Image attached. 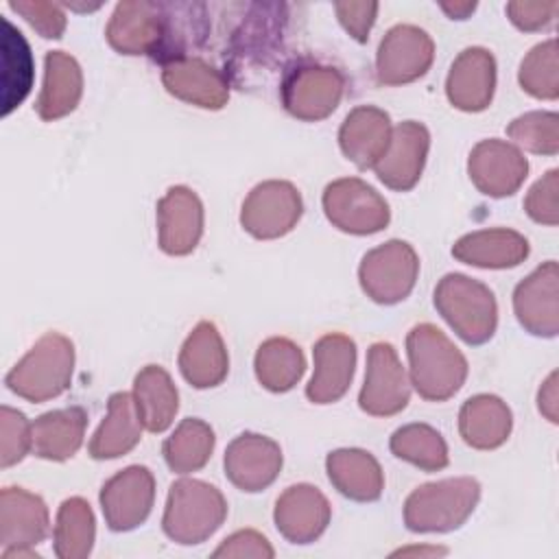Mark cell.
<instances>
[{
    "instance_id": "cell-14",
    "label": "cell",
    "mask_w": 559,
    "mask_h": 559,
    "mask_svg": "<svg viewBox=\"0 0 559 559\" xmlns=\"http://www.w3.org/2000/svg\"><path fill=\"white\" fill-rule=\"evenodd\" d=\"M100 509L111 531L124 533L140 526L155 500V478L144 465H129L114 474L100 489Z\"/></svg>"
},
{
    "instance_id": "cell-30",
    "label": "cell",
    "mask_w": 559,
    "mask_h": 559,
    "mask_svg": "<svg viewBox=\"0 0 559 559\" xmlns=\"http://www.w3.org/2000/svg\"><path fill=\"white\" fill-rule=\"evenodd\" d=\"M142 428L133 395L124 391L109 395L107 417L100 421L87 445L90 456L105 461L131 452L142 439Z\"/></svg>"
},
{
    "instance_id": "cell-34",
    "label": "cell",
    "mask_w": 559,
    "mask_h": 559,
    "mask_svg": "<svg viewBox=\"0 0 559 559\" xmlns=\"http://www.w3.org/2000/svg\"><path fill=\"white\" fill-rule=\"evenodd\" d=\"M214 430L199 417H186L162 445L166 465L177 474L201 469L214 450Z\"/></svg>"
},
{
    "instance_id": "cell-40",
    "label": "cell",
    "mask_w": 559,
    "mask_h": 559,
    "mask_svg": "<svg viewBox=\"0 0 559 559\" xmlns=\"http://www.w3.org/2000/svg\"><path fill=\"white\" fill-rule=\"evenodd\" d=\"M33 445L31 421L17 408L2 406L0 408V465L11 467L20 463Z\"/></svg>"
},
{
    "instance_id": "cell-25",
    "label": "cell",
    "mask_w": 559,
    "mask_h": 559,
    "mask_svg": "<svg viewBox=\"0 0 559 559\" xmlns=\"http://www.w3.org/2000/svg\"><path fill=\"white\" fill-rule=\"evenodd\" d=\"M179 371L194 389L218 386L229 371V356L218 328L201 321L188 334L179 349Z\"/></svg>"
},
{
    "instance_id": "cell-6",
    "label": "cell",
    "mask_w": 559,
    "mask_h": 559,
    "mask_svg": "<svg viewBox=\"0 0 559 559\" xmlns=\"http://www.w3.org/2000/svg\"><path fill=\"white\" fill-rule=\"evenodd\" d=\"M419 273V258L406 240H386L369 249L358 266L362 293L382 306H393L411 295Z\"/></svg>"
},
{
    "instance_id": "cell-21",
    "label": "cell",
    "mask_w": 559,
    "mask_h": 559,
    "mask_svg": "<svg viewBox=\"0 0 559 559\" xmlns=\"http://www.w3.org/2000/svg\"><path fill=\"white\" fill-rule=\"evenodd\" d=\"M314 371L306 384V397L312 404L338 402L354 378L356 343L341 332L321 336L312 347Z\"/></svg>"
},
{
    "instance_id": "cell-4",
    "label": "cell",
    "mask_w": 559,
    "mask_h": 559,
    "mask_svg": "<svg viewBox=\"0 0 559 559\" xmlns=\"http://www.w3.org/2000/svg\"><path fill=\"white\" fill-rule=\"evenodd\" d=\"M227 518L225 496L199 478H179L170 485L162 528L168 539L192 546L212 537Z\"/></svg>"
},
{
    "instance_id": "cell-15",
    "label": "cell",
    "mask_w": 559,
    "mask_h": 559,
    "mask_svg": "<svg viewBox=\"0 0 559 559\" xmlns=\"http://www.w3.org/2000/svg\"><path fill=\"white\" fill-rule=\"evenodd\" d=\"M467 175L478 192L502 199L520 190L528 175V162L522 151L498 138L480 140L467 159Z\"/></svg>"
},
{
    "instance_id": "cell-42",
    "label": "cell",
    "mask_w": 559,
    "mask_h": 559,
    "mask_svg": "<svg viewBox=\"0 0 559 559\" xmlns=\"http://www.w3.org/2000/svg\"><path fill=\"white\" fill-rule=\"evenodd\" d=\"M11 11L20 13L41 37L59 39L66 31V15L59 4L55 2H39V0H11Z\"/></svg>"
},
{
    "instance_id": "cell-7",
    "label": "cell",
    "mask_w": 559,
    "mask_h": 559,
    "mask_svg": "<svg viewBox=\"0 0 559 559\" xmlns=\"http://www.w3.org/2000/svg\"><path fill=\"white\" fill-rule=\"evenodd\" d=\"M321 203L328 221L345 234L369 236L384 229L391 221L384 197L358 177H343L328 183Z\"/></svg>"
},
{
    "instance_id": "cell-24",
    "label": "cell",
    "mask_w": 559,
    "mask_h": 559,
    "mask_svg": "<svg viewBox=\"0 0 559 559\" xmlns=\"http://www.w3.org/2000/svg\"><path fill=\"white\" fill-rule=\"evenodd\" d=\"M391 118L384 109L358 105L345 116L338 129V146L360 170H373L391 142Z\"/></svg>"
},
{
    "instance_id": "cell-26",
    "label": "cell",
    "mask_w": 559,
    "mask_h": 559,
    "mask_svg": "<svg viewBox=\"0 0 559 559\" xmlns=\"http://www.w3.org/2000/svg\"><path fill=\"white\" fill-rule=\"evenodd\" d=\"M528 240L507 227L478 229L461 236L452 245V255L478 269H513L528 258Z\"/></svg>"
},
{
    "instance_id": "cell-28",
    "label": "cell",
    "mask_w": 559,
    "mask_h": 559,
    "mask_svg": "<svg viewBox=\"0 0 559 559\" xmlns=\"http://www.w3.org/2000/svg\"><path fill=\"white\" fill-rule=\"evenodd\" d=\"M325 472L338 493L356 502H373L382 496L384 474L376 456L360 448H341L328 454Z\"/></svg>"
},
{
    "instance_id": "cell-44",
    "label": "cell",
    "mask_w": 559,
    "mask_h": 559,
    "mask_svg": "<svg viewBox=\"0 0 559 559\" xmlns=\"http://www.w3.org/2000/svg\"><path fill=\"white\" fill-rule=\"evenodd\" d=\"M559 11V2H524V0H513L507 4V15L518 26L520 31L533 33L546 28L552 20L555 13Z\"/></svg>"
},
{
    "instance_id": "cell-16",
    "label": "cell",
    "mask_w": 559,
    "mask_h": 559,
    "mask_svg": "<svg viewBox=\"0 0 559 559\" xmlns=\"http://www.w3.org/2000/svg\"><path fill=\"white\" fill-rule=\"evenodd\" d=\"M513 312L533 334L552 338L559 332V266L555 260L539 264L513 290Z\"/></svg>"
},
{
    "instance_id": "cell-41",
    "label": "cell",
    "mask_w": 559,
    "mask_h": 559,
    "mask_svg": "<svg viewBox=\"0 0 559 559\" xmlns=\"http://www.w3.org/2000/svg\"><path fill=\"white\" fill-rule=\"evenodd\" d=\"M557 194H559V170L552 168L531 186L524 199L526 214L539 225L555 227L559 223Z\"/></svg>"
},
{
    "instance_id": "cell-37",
    "label": "cell",
    "mask_w": 559,
    "mask_h": 559,
    "mask_svg": "<svg viewBox=\"0 0 559 559\" xmlns=\"http://www.w3.org/2000/svg\"><path fill=\"white\" fill-rule=\"evenodd\" d=\"M391 452L424 469V472H439L448 465V443L439 430L428 424H406L391 435L389 441Z\"/></svg>"
},
{
    "instance_id": "cell-13",
    "label": "cell",
    "mask_w": 559,
    "mask_h": 559,
    "mask_svg": "<svg viewBox=\"0 0 559 559\" xmlns=\"http://www.w3.org/2000/svg\"><path fill=\"white\" fill-rule=\"evenodd\" d=\"M435 59L432 37L415 24L386 31L376 55V76L382 85H404L424 76Z\"/></svg>"
},
{
    "instance_id": "cell-1",
    "label": "cell",
    "mask_w": 559,
    "mask_h": 559,
    "mask_svg": "<svg viewBox=\"0 0 559 559\" xmlns=\"http://www.w3.org/2000/svg\"><path fill=\"white\" fill-rule=\"evenodd\" d=\"M406 356L411 386L428 402H445L465 384V356L432 323H419L408 332Z\"/></svg>"
},
{
    "instance_id": "cell-27",
    "label": "cell",
    "mask_w": 559,
    "mask_h": 559,
    "mask_svg": "<svg viewBox=\"0 0 559 559\" xmlns=\"http://www.w3.org/2000/svg\"><path fill=\"white\" fill-rule=\"evenodd\" d=\"M83 96V72L79 61L63 52L50 50L44 57V85L35 103L41 120H59L72 114Z\"/></svg>"
},
{
    "instance_id": "cell-19",
    "label": "cell",
    "mask_w": 559,
    "mask_h": 559,
    "mask_svg": "<svg viewBox=\"0 0 559 559\" xmlns=\"http://www.w3.org/2000/svg\"><path fill=\"white\" fill-rule=\"evenodd\" d=\"M203 236V203L194 190L170 186L157 201V242L168 255H188Z\"/></svg>"
},
{
    "instance_id": "cell-36",
    "label": "cell",
    "mask_w": 559,
    "mask_h": 559,
    "mask_svg": "<svg viewBox=\"0 0 559 559\" xmlns=\"http://www.w3.org/2000/svg\"><path fill=\"white\" fill-rule=\"evenodd\" d=\"M2 114H11L31 92L33 57L22 33L9 22H2Z\"/></svg>"
},
{
    "instance_id": "cell-35",
    "label": "cell",
    "mask_w": 559,
    "mask_h": 559,
    "mask_svg": "<svg viewBox=\"0 0 559 559\" xmlns=\"http://www.w3.org/2000/svg\"><path fill=\"white\" fill-rule=\"evenodd\" d=\"M96 522L87 500L72 496L61 502L55 520L52 542L59 559H85L92 552Z\"/></svg>"
},
{
    "instance_id": "cell-46",
    "label": "cell",
    "mask_w": 559,
    "mask_h": 559,
    "mask_svg": "<svg viewBox=\"0 0 559 559\" xmlns=\"http://www.w3.org/2000/svg\"><path fill=\"white\" fill-rule=\"evenodd\" d=\"M537 408L548 421H552V424L559 421L557 419V371H552L546 378V382L542 384V389L537 393Z\"/></svg>"
},
{
    "instance_id": "cell-23",
    "label": "cell",
    "mask_w": 559,
    "mask_h": 559,
    "mask_svg": "<svg viewBox=\"0 0 559 559\" xmlns=\"http://www.w3.org/2000/svg\"><path fill=\"white\" fill-rule=\"evenodd\" d=\"M162 83L168 94L201 109H221L229 100L227 76L199 57H175L166 61Z\"/></svg>"
},
{
    "instance_id": "cell-9",
    "label": "cell",
    "mask_w": 559,
    "mask_h": 559,
    "mask_svg": "<svg viewBox=\"0 0 559 559\" xmlns=\"http://www.w3.org/2000/svg\"><path fill=\"white\" fill-rule=\"evenodd\" d=\"M343 90V74L336 68L321 63H301L290 68L280 87L284 109L304 122L328 118L338 107Z\"/></svg>"
},
{
    "instance_id": "cell-12",
    "label": "cell",
    "mask_w": 559,
    "mask_h": 559,
    "mask_svg": "<svg viewBox=\"0 0 559 559\" xmlns=\"http://www.w3.org/2000/svg\"><path fill=\"white\" fill-rule=\"evenodd\" d=\"M48 507L22 487H4L0 491V544L2 557H37L31 548L48 535Z\"/></svg>"
},
{
    "instance_id": "cell-20",
    "label": "cell",
    "mask_w": 559,
    "mask_h": 559,
    "mask_svg": "<svg viewBox=\"0 0 559 559\" xmlns=\"http://www.w3.org/2000/svg\"><path fill=\"white\" fill-rule=\"evenodd\" d=\"M332 518L328 498L312 485L299 483L286 487L273 509V522L280 535L290 544H310L323 535Z\"/></svg>"
},
{
    "instance_id": "cell-45",
    "label": "cell",
    "mask_w": 559,
    "mask_h": 559,
    "mask_svg": "<svg viewBox=\"0 0 559 559\" xmlns=\"http://www.w3.org/2000/svg\"><path fill=\"white\" fill-rule=\"evenodd\" d=\"M336 17L343 28L360 44L369 39V31L376 22L378 2H336L334 4Z\"/></svg>"
},
{
    "instance_id": "cell-18",
    "label": "cell",
    "mask_w": 559,
    "mask_h": 559,
    "mask_svg": "<svg viewBox=\"0 0 559 559\" xmlns=\"http://www.w3.org/2000/svg\"><path fill=\"white\" fill-rule=\"evenodd\" d=\"M430 148V133L417 120H404L393 127L384 155L373 166L376 177L391 190L406 192L419 181Z\"/></svg>"
},
{
    "instance_id": "cell-32",
    "label": "cell",
    "mask_w": 559,
    "mask_h": 559,
    "mask_svg": "<svg viewBox=\"0 0 559 559\" xmlns=\"http://www.w3.org/2000/svg\"><path fill=\"white\" fill-rule=\"evenodd\" d=\"M133 402L148 432H164L179 408V393L170 373L159 365L142 367L133 378Z\"/></svg>"
},
{
    "instance_id": "cell-43",
    "label": "cell",
    "mask_w": 559,
    "mask_h": 559,
    "mask_svg": "<svg viewBox=\"0 0 559 559\" xmlns=\"http://www.w3.org/2000/svg\"><path fill=\"white\" fill-rule=\"evenodd\" d=\"M214 557H236V559H271L275 555L273 546L269 544V539L253 531V528H245V531H236L229 537H225L221 542V546L212 552Z\"/></svg>"
},
{
    "instance_id": "cell-31",
    "label": "cell",
    "mask_w": 559,
    "mask_h": 559,
    "mask_svg": "<svg viewBox=\"0 0 559 559\" xmlns=\"http://www.w3.org/2000/svg\"><path fill=\"white\" fill-rule=\"evenodd\" d=\"M85 426L87 413L81 406L48 411L31 424V452L46 461H66L81 448Z\"/></svg>"
},
{
    "instance_id": "cell-47",
    "label": "cell",
    "mask_w": 559,
    "mask_h": 559,
    "mask_svg": "<svg viewBox=\"0 0 559 559\" xmlns=\"http://www.w3.org/2000/svg\"><path fill=\"white\" fill-rule=\"evenodd\" d=\"M441 9L452 20H465L476 9V2H441Z\"/></svg>"
},
{
    "instance_id": "cell-38",
    "label": "cell",
    "mask_w": 559,
    "mask_h": 559,
    "mask_svg": "<svg viewBox=\"0 0 559 559\" xmlns=\"http://www.w3.org/2000/svg\"><path fill=\"white\" fill-rule=\"evenodd\" d=\"M518 81L526 94L539 100L559 96V57L557 39L542 41L528 50L518 70Z\"/></svg>"
},
{
    "instance_id": "cell-48",
    "label": "cell",
    "mask_w": 559,
    "mask_h": 559,
    "mask_svg": "<svg viewBox=\"0 0 559 559\" xmlns=\"http://www.w3.org/2000/svg\"><path fill=\"white\" fill-rule=\"evenodd\" d=\"M397 555H428V557H443L448 555L445 548H439V546H411V548H400L393 552V557Z\"/></svg>"
},
{
    "instance_id": "cell-17",
    "label": "cell",
    "mask_w": 559,
    "mask_h": 559,
    "mask_svg": "<svg viewBox=\"0 0 559 559\" xmlns=\"http://www.w3.org/2000/svg\"><path fill=\"white\" fill-rule=\"evenodd\" d=\"M225 476L240 491L255 493L273 485L282 469L280 445L264 435L242 432L225 450Z\"/></svg>"
},
{
    "instance_id": "cell-39",
    "label": "cell",
    "mask_w": 559,
    "mask_h": 559,
    "mask_svg": "<svg viewBox=\"0 0 559 559\" xmlns=\"http://www.w3.org/2000/svg\"><path fill=\"white\" fill-rule=\"evenodd\" d=\"M507 135L515 142V146L528 153L557 155L559 116L555 111H526L509 122Z\"/></svg>"
},
{
    "instance_id": "cell-5",
    "label": "cell",
    "mask_w": 559,
    "mask_h": 559,
    "mask_svg": "<svg viewBox=\"0 0 559 559\" xmlns=\"http://www.w3.org/2000/svg\"><path fill=\"white\" fill-rule=\"evenodd\" d=\"M435 308L467 345L487 343L498 325V304L491 288L469 275L448 273L435 288Z\"/></svg>"
},
{
    "instance_id": "cell-29",
    "label": "cell",
    "mask_w": 559,
    "mask_h": 559,
    "mask_svg": "<svg viewBox=\"0 0 559 559\" xmlns=\"http://www.w3.org/2000/svg\"><path fill=\"white\" fill-rule=\"evenodd\" d=\"M513 428V415L507 402L491 393H478L463 402L459 411V435L476 450L500 448Z\"/></svg>"
},
{
    "instance_id": "cell-2",
    "label": "cell",
    "mask_w": 559,
    "mask_h": 559,
    "mask_svg": "<svg viewBox=\"0 0 559 559\" xmlns=\"http://www.w3.org/2000/svg\"><path fill=\"white\" fill-rule=\"evenodd\" d=\"M480 498V483L454 476L413 489L404 502V524L413 533H448L465 524Z\"/></svg>"
},
{
    "instance_id": "cell-11",
    "label": "cell",
    "mask_w": 559,
    "mask_h": 559,
    "mask_svg": "<svg viewBox=\"0 0 559 559\" xmlns=\"http://www.w3.org/2000/svg\"><path fill=\"white\" fill-rule=\"evenodd\" d=\"M411 400V380L391 343H373L367 352L365 384L358 393V406L373 417H391L406 408Z\"/></svg>"
},
{
    "instance_id": "cell-33",
    "label": "cell",
    "mask_w": 559,
    "mask_h": 559,
    "mask_svg": "<svg viewBox=\"0 0 559 559\" xmlns=\"http://www.w3.org/2000/svg\"><path fill=\"white\" fill-rule=\"evenodd\" d=\"M258 382L273 393L290 391L306 371V358L297 343L284 336L266 338L253 358Z\"/></svg>"
},
{
    "instance_id": "cell-8",
    "label": "cell",
    "mask_w": 559,
    "mask_h": 559,
    "mask_svg": "<svg viewBox=\"0 0 559 559\" xmlns=\"http://www.w3.org/2000/svg\"><path fill=\"white\" fill-rule=\"evenodd\" d=\"M168 7L146 0L118 2L105 37L120 55H153L164 57L166 37L170 31Z\"/></svg>"
},
{
    "instance_id": "cell-22",
    "label": "cell",
    "mask_w": 559,
    "mask_h": 559,
    "mask_svg": "<svg viewBox=\"0 0 559 559\" xmlns=\"http://www.w3.org/2000/svg\"><path fill=\"white\" fill-rule=\"evenodd\" d=\"M496 90V59L487 48L472 46L456 55L445 79V96L461 111H483Z\"/></svg>"
},
{
    "instance_id": "cell-3",
    "label": "cell",
    "mask_w": 559,
    "mask_h": 559,
    "mask_svg": "<svg viewBox=\"0 0 559 559\" xmlns=\"http://www.w3.org/2000/svg\"><path fill=\"white\" fill-rule=\"evenodd\" d=\"M74 371V345L59 332H46L13 365L4 382L11 393L28 402H46L61 395Z\"/></svg>"
},
{
    "instance_id": "cell-10",
    "label": "cell",
    "mask_w": 559,
    "mask_h": 559,
    "mask_svg": "<svg viewBox=\"0 0 559 559\" xmlns=\"http://www.w3.org/2000/svg\"><path fill=\"white\" fill-rule=\"evenodd\" d=\"M299 190L284 179H269L251 188L240 207V225L258 240L286 236L301 218Z\"/></svg>"
}]
</instances>
